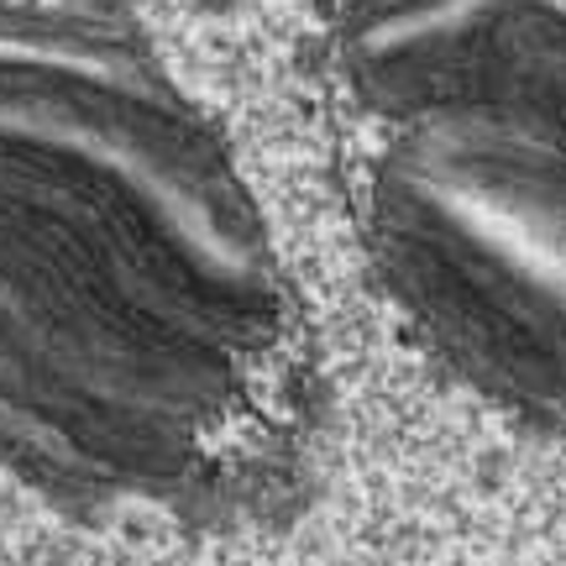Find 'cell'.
Segmentation results:
<instances>
[{"instance_id":"1","label":"cell","mask_w":566,"mask_h":566,"mask_svg":"<svg viewBox=\"0 0 566 566\" xmlns=\"http://www.w3.org/2000/svg\"><path fill=\"white\" fill-rule=\"evenodd\" d=\"M325 346L237 147L126 0H0V472L80 520L283 535Z\"/></svg>"},{"instance_id":"2","label":"cell","mask_w":566,"mask_h":566,"mask_svg":"<svg viewBox=\"0 0 566 566\" xmlns=\"http://www.w3.org/2000/svg\"><path fill=\"white\" fill-rule=\"evenodd\" d=\"M325 105L388 300L467 388L556 436L566 0H331Z\"/></svg>"}]
</instances>
